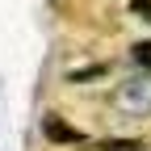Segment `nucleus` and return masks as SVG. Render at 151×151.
I'll return each instance as SVG.
<instances>
[{"label": "nucleus", "mask_w": 151, "mask_h": 151, "mask_svg": "<svg viewBox=\"0 0 151 151\" xmlns=\"http://www.w3.org/2000/svg\"><path fill=\"white\" fill-rule=\"evenodd\" d=\"M42 134H46L50 143H84L80 130L67 126V122H59V118H42Z\"/></svg>", "instance_id": "f03ea898"}, {"label": "nucleus", "mask_w": 151, "mask_h": 151, "mask_svg": "<svg viewBox=\"0 0 151 151\" xmlns=\"http://www.w3.org/2000/svg\"><path fill=\"white\" fill-rule=\"evenodd\" d=\"M134 59H139L143 67H151V42H139V46H134Z\"/></svg>", "instance_id": "7ed1b4c3"}, {"label": "nucleus", "mask_w": 151, "mask_h": 151, "mask_svg": "<svg viewBox=\"0 0 151 151\" xmlns=\"http://www.w3.org/2000/svg\"><path fill=\"white\" fill-rule=\"evenodd\" d=\"M118 109L134 113V118H143V113H151V76H139V80H126L118 88Z\"/></svg>", "instance_id": "f257e3e1"}]
</instances>
